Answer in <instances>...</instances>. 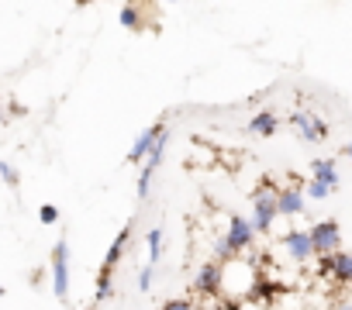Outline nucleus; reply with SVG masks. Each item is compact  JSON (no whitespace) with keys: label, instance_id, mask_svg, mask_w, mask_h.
Listing matches in <instances>:
<instances>
[{"label":"nucleus","instance_id":"nucleus-3","mask_svg":"<svg viewBox=\"0 0 352 310\" xmlns=\"http://www.w3.org/2000/svg\"><path fill=\"white\" fill-rule=\"evenodd\" d=\"M221 241L228 245L232 255H242V252L256 241V228H252V221L242 217V214H232V217H228V235H225Z\"/></svg>","mask_w":352,"mask_h":310},{"label":"nucleus","instance_id":"nucleus-4","mask_svg":"<svg viewBox=\"0 0 352 310\" xmlns=\"http://www.w3.org/2000/svg\"><path fill=\"white\" fill-rule=\"evenodd\" d=\"M307 238H311L314 255H324V252L342 248V228H338V221H318V224H311L307 228Z\"/></svg>","mask_w":352,"mask_h":310},{"label":"nucleus","instance_id":"nucleus-22","mask_svg":"<svg viewBox=\"0 0 352 310\" xmlns=\"http://www.w3.org/2000/svg\"><path fill=\"white\" fill-rule=\"evenodd\" d=\"M73 4H76V8H87V4H94V0H73Z\"/></svg>","mask_w":352,"mask_h":310},{"label":"nucleus","instance_id":"nucleus-27","mask_svg":"<svg viewBox=\"0 0 352 310\" xmlns=\"http://www.w3.org/2000/svg\"><path fill=\"white\" fill-rule=\"evenodd\" d=\"M4 293H8V289H4V286H0V296H4Z\"/></svg>","mask_w":352,"mask_h":310},{"label":"nucleus","instance_id":"nucleus-17","mask_svg":"<svg viewBox=\"0 0 352 310\" xmlns=\"http://www.w3.org/2000/svg\"><path fill=\"white\" fill-rule=\"evenodd\" d=\"M331 193V187L328 183H321V180H311L307 183V190H304V197H311V200H324Z\"/></svg>","mask_w":352,"mask_h":310},{"label":"nucleus","instance_id":"nucleus-6","mask_svg":"<svg viewBox=\"0 0 352 310\" xmlns=\"http://www.w3.org/2000/svg\"><path fill=\"white\" fill-rule=\"evenodd\" d=\"M197 296H221V262H204L194 276Z\"/></svg>","mask_w":352,"mask_h":310},{"label":"nucleus","instance_id":"nucleus-16","mask_svg":"<svg viewBox=\"0 0 352 310\" xmlns=\"http://www.w3.org/2000/svg\"><path fill=\"white\" fill-rule=\"evenodd\" d=\"M121 28H128V32H138L142 28V11L135 4H124L121 8Z\"/></svg>","mask_w":352,"mask_h":310},{"label":"nucleus","instance_id":"nucleus-12","mask_svg":"<svg viewBox=\"0 0 352 310\" xmlns=\"http://www.w3.org/2000/svg\"><path fill=\"white\" fill-rule=\"evenodd\" d=\"M331 279L342 286L352 283V252H342V248L331 252Z\"/></svg>","mask_w":352,"mask_h":310},{"label":"nucleus","instance_id":"nucleus-8","mask_svg":"<svg viewBox=\"0 0 352 310\" xmlns=\"http://www.w3.org/2000/svg\"><path fill=\"white\" fill-rule=\"evenodd\" d=\"M304 190L300 187H287V190H276V211H280V217H297V214H304Z\"/></svg>","mask_w":352,"mask_h":310},{"label":"nucleus","instance_id":"nucleus-10","mask_svg":"<svg viewBox=\"0 0 352 310\" xmlns=\"http://www.w3.org/2000/svg\"><path fill=\"white\" fill-rule=\"evenodd\" d=\"M128 238H131V224H124V228L118 231V238L111 241V248H107V255H104V262H100V269H104V272H114V269H118V262L124 259Z\"/></svg>","mask_w":352,"mask_h":310},{"label":"nucleus","instance_id":"nucleus-23","mask_svg":"<svg viewBox=\"0 0 352 310\" xmlns=\"http://www.w3.org/2000/svg\"><path fill=\"white\" fill-rule=\"evenodd\" d=\"M345 155H349V159H352V141H349V145H345Z\"/></svg>","mask_w":352,"mask_h":310},{"label":"nucleus","instance_id":"nucleus-13","mask_svg":"<svg viewBox=\"0 0 352 310\" xmlns=\"http://www.w3.org/2000/svg\"><path fill=\"white\" fill-rule=\"evenodd\" d=\"M311 180H321V183H328V187L335 190V187H338L335 159H314V163H311Z\"/></svg>","mask_w":352,"mask_h":310},{"label":"nucleus","instance_id":"nucleus-21","mask_svg":"<svg viewBox=\"0 0 352 310\" xmlns=\"http://www.w3.org/2000/svg\"><path fill=\"white\" fill-rule=\"evenodd\" d=\"M38 221H42V224H56V221H59V207H56V204H42V207H38Z\"/></svg>","mask_w":352,"mask_h":310},{"label":"nucleus","instance_id":"nucleus-24","mask_svg":"<svg viewBox=\"0 0 352 310\" xmlns=\"http://www.w3.org/2000/svg\"><path fill=\"white\" fill-rule=\"evenodd\" d=\"M338 310H352V303H342V307H338Z\"/></svg>","mask_w":352,"mask_h":310},{"label":"nucleus","instance_id":"nucleus-14","mask_svg":"<svg viewBox=\"0 0 352 310\" xmlns=\"http://www.w3.org/2000/svg\"><path fill=\"white\" fill-rule=\"evenodd\" d=\"M145 248H148V262L155 265V262L162 259V228H152V231L145 235Z\"/></svg>","mask_w":352,"mask_h":310},{"label":"nucleus","instance_id":"nucleus-25","mask_svg":"<svg viewBox=\"0 0 352 310\" xmlns=\"http://www.w3.org/2000/svg\"><path fill=\"white\" fill-rule=\"evenodd\" d=\"M0 121H4V104H0Z\"/></svg>","mask_w":352,"mask_h":310},{"label":"nucleus","instance_id":"nucleus-5","mask_svg":"<svg viewBox=\"0 0 352 310\" xmlns=\"http://www.w3.org/2000/svg\"><path fill=\"white\" fill-rule=\"evenodd\" d=\"M290 121H294V128H297V134H300L304 141H324V138H328V124H324L314 110H297Z\"/></svg>","mask_w":352,"mask_h":310},{"label":"nucleus","instance_id":"nucleus-18","mask_svg":"<svg viewBox=\"0 0 352 310\" xmlns=\"http://www.w3.org/2000/svg\"><path fill=\"white\" fill-rule=\"evenodd\" d=\"M152 279H155V265L148 262V265H142V269H138V289H142V293H148V289H152Z\"/></svg>","mask_w":352,"mask_h":310},{"label":"nucleus","instance_id":"nucleus-19","mask_svg":"<svg viewBox=\"0 0 352 310\" xmlns=\"http://www.w3.org/2000/svg\"><path fill=\"white\" fill-rule=\"evenodd\" d=\"M159 310H197V303L187 300V296H173V300H166Z\"/></svg>","mask_w":352,"mask_h":310},{"label":"nucleus","instance_id":"nucleus-20","mask_svg":"<svg viewBox=\"0 0 352 310\" xmlns=\"http://www.w3.org/2000/svg\"><path fill=\"white\" fill-rule=\"evenodd\" d=\"M0 180H4L8 187H18V180H21V176H18V169H14L11 163H4V159H0Z\"/></svg>","mask_w":352,"mask_h":310},{"label":"nucleus","instance_id":"nucleus-15","mask_svg":"<svg viewBox=\"0 0 352 310\" xmlns=\"http://www.w3.org/2000/svg\"><path fill=\"white\" fill-rule=\"evenodd\" d=\"M111 276H114V272H104V269L97 272V289H94V300H97V303H104V300L114 296V283H111Z\"/></svg>","mask_w":352,"mask_h":310},{"label":"nucleus","instance_id":"nucleus-26","mask_svg":"<svg viewBox=\"0 0 352 310\" xmlns=\"http://www.w3.org/2000/svg\"><path fill=\"white\" fill-rule=\"evenodd\" d=\"M166 4H180V0H166Z\"/></svg>","mask_w":352,"mask_h":310},{"label":"nucleus","instance_id":"nucleus-1","mask_svg":"<svg viewBox=\"0 0 352 310\" xmlns=\"http://www.w3.org/2000/svg\"><path fill=\"white\" fill-rule=\"evenodd\" d=\"M276 217H280V211H276V190L270 183H263L259 190H252V217L249 221H252L256 235H270Z\"/></svg>","mask_w":352,"mask_h":310},{"label":"nucleus","instance_id":"nucleus-2","mask_svg":"<svg viewBox=\"0 0 352 310\" xmlns=\"http://www.w3.org/2000/svg\"><path fill=\"white\" fill-rule=\"evenodd\" d=\"M49 276H52V296L56 300H69V241L63 238V241H56V248H52V269H49Z\"/></svg>","mask_w":352,"mask_h":310},{"label":"nucleus","instance_id":"nucleus-7","mask_svg":"<svg viewBox=\"0 0 352 310\" xmlns=\"http://www.w3.org/2000/svg\"><path fill=\"white\" fill-rule=\"evenodd\" d=\"M166 128V121H155L152 128H145L138 138H135V145L128 148V163L131 166H142V159H145V155H148V148H152V141L159 138V131Z\"/></svg>","mask_w":352,"mask_h":310},{"label":"nucleus","instance_id":"nucleus-9","mask_svg":"<svg viewBox=\"0 0 352 310\" xmlns=\"http://www.w3.org/2000/svg\"><path fill=\"white\" fill-rule=\"evenodd\" d=\"M283 248H287V255H290L294 262H307V259H314V248H311L307 231H287V235H283Z\"/></svg>","mask_w":352,"mask_h":310},{"label":"nucleus","instance_id":"nucleus-11","mask_svg":"<svg viewBox=\"0 0 352 310\" xmlns=\"http://www.w3.org/2000/svg\"><path fill=\"white\" fill-rule=\"evenodd\" d=\"M276 128H280V117H276L273 110H259V114L245 124V131L256 134V138H270V134H276Z\"/></svg>","mask_w":352,"mask_h":310}]
</instances>
